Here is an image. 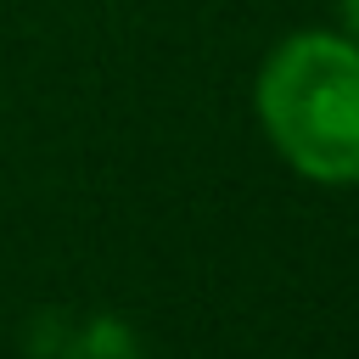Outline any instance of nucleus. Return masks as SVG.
<instances>
[{
  "label": "nucleus",
  "mask_w": 359,
  "mask_h": 359,
  "mask_svg": "<svg viewBox=\"0 0 359 359\" xmlns=\"http://www.w3.org/2000/svg\"><path fill=\"white\" fill-rule=\"evenodd\" d=\"M252 123L297 180L359 185V45L331 22L275 39L252 73Z\"/></svg>",
  "instance_id": "nucleus-1"
},
{
  "label": "nucleus",
  "mask_w": 359,
  "mask_h": 359,
  "mask_svg": "<svg viewBox=\"0 0 359 359\" xmlns=\"http://www.w3.org/2000/svg\"><path fill=\"white\" fill-rule=\"evenodd\" d=\"M331 11H337V22H331V28H342V34L359 45V0H331Z\"/></svg>",
  "instance_id": "nucleus-2"
},
{
  "label": "nucleus",
  "mask_w": 359,
  "mask_h": 359,
  "mask_svg": "<svg viewBox=\"0 0 359 359\" xmlns=\"http://www.w3.org/2000/svg\"><path fill=\"white\" fill-rule=\"evenodd\" d=\"M325 6H331V0H325Z\"/></svg>",
  "instance_id": "nucleus-3"
}]
</instances>
